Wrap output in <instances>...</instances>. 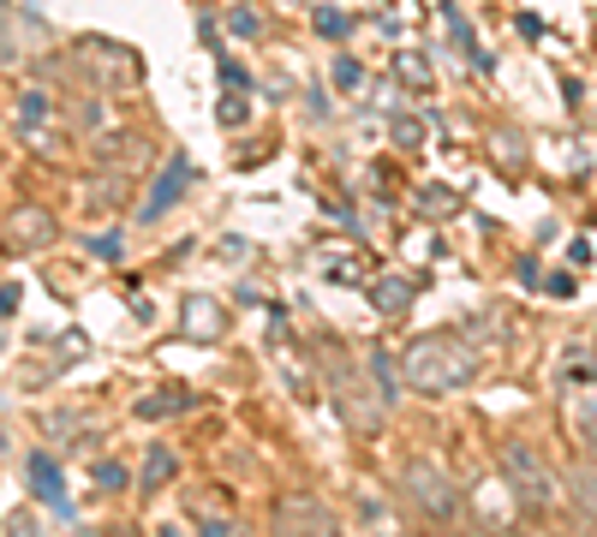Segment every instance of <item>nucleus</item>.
<instances>
[{"label":"nucleus","instance_id":"obj_27","mask_svg":"<svg viewBox=\"0 0 597 537\" xmlns=\"http://www.w3.org/2000/svg\"><path fill=\"white\" fill-rule=\"evenodd\" d=\"M12 537H36L31 526H24V519H12Z\"/></svg>","mask_w":597,"mask_h":537},{"label":"nucleus","instance_id":"obj_23","mask_svg":"<svg viewBox=\"0 0 597 537\" xmlns=\"http://www.w3.org/2000/svg\"><path fill=\"white\" fill-rule=\"evenodd\" d=\"M222 84H227V90H245L252 78H245V66H239V61H222Z\"/></svg>","mask_w":597,"mask_h":537},{"label":"nucleus","instance_id":"obj_5","mask_svg":"<svg viewBox=\"0 0 597 537\" xmlns=\"http://www.w3.org/2000/svg\"><path fill=\"white\" fill-rule=\"evenodd\" d=\"M334 400H341V418L353 430H376V425H383V400H376L353 370H334Z\"/></svg>","mask_w":597,"mask_h":537},{"label":"nucleus","instance_id":"obj_1","mask_svg":"<svg viewBox=\"0 0 597 537\" xmlns=\"http://www.w3.org/2000/svg\"><path fill=\"white\" fill-rule=\"evenodd\" d=\"M401 376L418 395H455V388H466L478 376V353L460 335H418L401 353Z\"/></svg>","mask_w":597,"mask_h":537},{"label":"nucleus","instance_id":"obj_22","mask_svg":"<svg viewBox=\"0 0 597 537\" xmlns=\"http://www.w3.org/2000/svg\"><path fill=\"white\" fill-rule=\"evenodd\" d=\"M401 84H418V90H425V84H430L425 61H401Z\"/></svg>","mask_w":597,"mask_h":537},{"label":"nucleus","instance_id":"obj_16","mask_svg":"<svg viewBox=\"0 0 597 537\" xmlns=\"http://www.w3.org/2000/svg\"><path fill=\"white\" fill-rule=\"evenodd\" d=\"M574 490H579V507L597 514V472L591 466H574Z\"/></svg>","mask_w":597,"mask_h":537},{"label":"nucleus","instance_id":"obj_26","mask_svg":"<svg viewBox=\"0 0 597 537\" xmlns=\"http://www.w3.org/2000/svg\"><path fill=\"white\" fill-rule=\"evenodd\" d=\"M203 537H233V531H227V519H203Z\"/></svg>","mask_w":597,"mask_h":537},{"label":"nucleus","instance_id":"obj_10","mask_svg":"<svg viewBox=\"0 0 597 537\" xmlns=\"http://www.w3.org/2000/svg\"><path fill=\"white\" fill-rule=\"evenodd\" d=\"M24 466H31V484H36V496H49L54 507H66V502H61V496H66V484H61V466H54L49 454H31Z\"/></svg>","mask_w":597,"mask_h":537},{"label":"nucleus","instance_id":"obj_7","mask_svg":"<svg viewBox=\"0 0 597 537\" xmlns=\"http://www.w3.org/2000/svg\"><path fill=\"white\" fill-rule=\"evenodd\" d=\"M180 329H185L192 341H222V335H227V311H222L215 299L192 293V299L180 304Z\"/></svg>","mask_w":597,"mask_h":537},{"label":"nucleus","instance_id":"obj_9","mask_svg":"<svg viewBox=\"0 0 597 537\" xmlns=\"http://www.w3.org/2000/svg\"><path fill=\"white\" fill-rule=\"evenodd\" d=\"M371 304L383 316H401L406 304H413V281H401V275H383V281H371Z\"/></svg>","mask_w":597,"mask_h":537},{"label":"nucleus","instance_id":"obj_19","mask_svg":"<svg viewBox=\"0 0 597 537\" xmlns=\"http://www.w3.org/2000/svg\"><path fill=\"white\" fill-rule=\"evenodd\" d=\"M96 484H102V490H126V466H114V460H102V466H96Z\"/></svg>","mask_w":597,"mask_h":537},{"label":"nucleus","instance_id":"obj_24","mask_svg":"<svg viewBox=\"0 0 597 537\" xmlns=\"http://www.w3.org/2000/svg\"><path fill=\"white\" fill-rule=\"evenodd\" d=\"M90 251H96V257H108V264H114V257H120V234H102V239L90 245Z\"/></svg>","mask_w":597,"mask_h":537},{"label":"nucleus","instance_id":"obj_12","mask_svg":"<svg viewBox=\"0 0 597 537\" xmlns=\"http://www.w3.org/2000/svg\"><path fill=\"white\" fill-rule=\"evenodd\" d=\"M185 406V388H162V395L138 400V418H162V412H180Z\"/></svg>","mask_w":597,"mask_h":537},{"label":"nucleus","instance_id":"obj_6","mask_svg":"<svg viewBox=\"0 0 597 537\" xmlns=\"http://www.w3.org/2000/svg\"><path fill=\"white\" fill-rule=\"evenodd\" d=\"M185 185H192V162H185V155H173L168 173L150 185V197H143V222H162V215L173 210V203L185 197Z\"/></svg>","mask_w":597,"mask_h":537},{"label":"nucleus","instance_id":"obj_2","mask_svg":"<svg viewBox=\"0 0 597 537\" xmlns=\"http://www.w3.org/2000/svg\"><path fill=\"white\" fill-rule=\"evenodd\" d=\"M502 472H508V484L520 490V502H526V507H550V502H556V477H550L544 460H537V448L508 442L502 448Z\"/></svg>","mask_w":597,"mask_h":537},{"label":"nucleus","instance_id":"obj_18","mask_svg":"<svg viewBox=\"0 0 597 537\" xmlns=\"http://www.w3.org/2000/svg\"><path fill=\"white\" fill-rule=\"evenodd\" d=\"M365 84V66L359 61H334V90H359Z\"/></svg>","mask_w":597,"mask_h":537},{"label":"nucleus","instance_id":"obj_11","mask_svg":"<svg viewBox=\"0 0 597 537\" xmlns=\"http://www.w3.org/2000/svg\"><path fill=\"white\" fill-rule=\"evenodd\" d=\"M173 466H180V460H173L168 448H150V460H143V490H162L173 477Z\"/></svg>","mask_w":597,"mask_h":537},{"label":"nucleus","instance_id":"obj_8","mask_svg":"<svg viewBox=\"0 0 597 537\" xmlns=\"http://www.w3.org/2000/svg\"><path fill=\"white\" fill-rule=\"evenodd\" d=\"M7 234H12V245H49L54 239V222L42 210H12Z\"/></svg>","mask_w":597,"mask_h":537},{"label":"nucleus","instance_id":"obj_4","mask_svg":"<svg viewBox=\"0 0 597 537\" xmlns=\"http://www.w3.org/2000/svg\"><path fill=\"white\" fill-rule=\"evenodd\" d=\"M401 484H406V496H413L418 507H425V514H436V519H448V514H455V507H460V496H455V490H448V477L436 472V466H425V460H413Z\"/></svg>","mask_w":597,"mask_h":537},{"label":"nucleus","instance_id":"obj_3","mask_svg":"<svg viewBox=\"0 0 597 537\" xmlns=\"http://www.w3.org/2000/svg\"><path fill=\"white\" fill-rule=\"evenodd\" d=\"M275 537H334V519L311 496H281L275 502Z\"/></svg>","mask_w":597,"mask_h":537},{"label":"nucleus","instance_id":"obj_21","mask_svg":"<svg viewBox=\"0 0 597 537\" xmlns=\"http://www.w3.org/2000/svg\"><path fill=\"white\" fill-rule=\"evenodd\" d=\"M227 31H233V36H257V19L239 7V12H227Z\"/></svg>","mask_w":597,"mask_h":537},{"label":"nucleus","instance_id":"obj_15","mask_svg":"<svg viewBox=\"0 0 597 537\" xmlns=\"http://www.w3.org/2000/svg\"><path fill=\"white\" fill-rule=\"evenodd\" d=\"M215 114H222V126H245V120H252V108H245V90H227L222 101H215Z\"/></svg>","mask_w":597,"mask_h":537},{"label":"nucleus","instance_id":"obj_14","mask_svg":"<svg viewBox=\"0 0 597 537\" xmlns=\"http://www.w3.org/2000/svg\"><path fill=\"white\" fill-rule=\"evenodd\" d=\"M418 203H425L430 215H455V210H460V197L448 192V185H425V192H418Z\"/></svg>","mask_w":597,"mask_h":537},{"label":"nucleus","instance_id":"obj_20","mask_svg":"<svg viewBox=\"0 0 597 537\" xmlns=\"http://www.w3.org/2000/svg\"><path fill=\"white\" fill-rule=\"evenodd\" d=\"M418 138H425V126H418L413 114H406V120H395V143H406V150H413Z\"/></svg>","mask_w":597,"mask_h":537},{"label":"nucleus","instance_id":"obj_17","mask_svg":"<svg viewBox=\"0 0 597 537\" xmlns=\"http://www.w3.org/2000/svg\"><path fill=\"white\" fill-rule=\"evenodd\" d=\"M317 31H323V36H334V42H341L347 31H353V19H347V12H334V7H323V12H317Z\"/></svg>","mask_w":597,"mask_h":537},{"label":"nucleus","instance_id":"obj_25","mask_svg":"<svg viewBox=\"0 0 597 537\" xmlns=\"http://www.w3.org/2000/svg\"><path fill=\"white\" fill-rule=\"evenodd\" d=\"M520 36H526V42H537V36H544V24H537L532 12H520Z\"/></svg>","mask_w":597,"mask_h":537},{"label":"nucleus","instance_id":"obj_13","mask_svg":"<svg viewBox=\"0 0 597 537\" xmlns=\"http://www.w3.org/2000/svg\"><path fill=\"white\" fill-rule=\"evenodd\" d=\"M42 120H49V96H42V90H24V96H19V126L31 132V126H42Z\"/></svg>","mask_w":597,"mask_h":537}]
</instances>
